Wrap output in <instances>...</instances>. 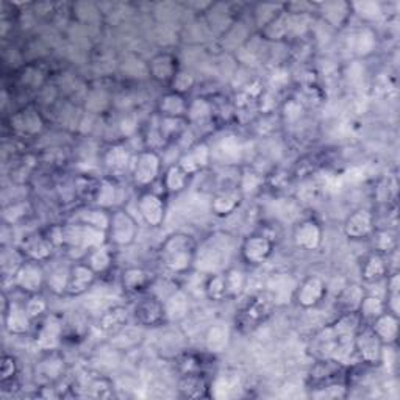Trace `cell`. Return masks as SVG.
<instances>
[{
  "instance_id": "cell-1",
  "label": "cell",
  "mask_w": 400,
  "mask_h": 400,
  "mask_svg": "<svg viewBox=\"0 0 400 400\" xmlns=\"http://www.w3.org/2000/svg\"><path fill=\"white\" fill-rule=\"evenodd\" d=\"M197 243L188 233H172L160 247L161 263L172 274H183L194 266Z\"/></svg>"
},
{
  "instance_id": "cell-2",
  "label": "cell",
  "mask_w": 400,
  "mask_h": 400,
  "mask_svg": "<svg viewBox=\"0 0 400 400\" xmlns=\"http://www.w3.org/2000/svg\"><path fill=\"white\" fill-rule=\"evenodd\" d=\"M108 241L118 247H129L138 236V224L135 218L125 210L111 211L110 229L106 231Z\"/></svg>"
},
{
  "instance_id": "cell-3",
  "label": "cell",
  "mask_w": 400,
  "mask_h": 400,
  "mask_svg": "<svg viewBox=\"0 0 400 400\" xmlns=\"http://www.w3.org/2000/svg\"><path fill=\"white\" fill-rule=\"evenodd\" d=\"M161 158L154 149H147L139 152L131 164V177L136 186H150L160 177Z\"/></svg>"
},
{
  "instance_id": "cell-4",
  "label": "cell",
  "mask_w": 400,
  "mask_h": 400,
  "mask_svg": "<svg viewBox=\"0 0 400 400\" xmlns=\"http://www.w3.org/2000/svg\"><path fill=\"white\" fill-rule=\"evenodd\" d=\"M13 283L24 293L38 294L46 285V272L43 264L35 260H25L13 274Z\"/></svg>"
},
{
  "instance_id": "cell-5",
  "label": "cell",
  "mask_w": 400,
  "mask_h": 400,
  "mask_svg": "<svg viewBox=\"0 0 400 400\" xmlns=\"http://www.w3.org/2000/svg\"><path fill=\"white\" fill-rule=\"evenodd\" d=\"M274 252V241L258 233V235H250L244 239V243L241 244V255L247 264L258 266L266 263L271 258Z\"/></svg>"
},
{
  "instance_id": "cell-6",
  "label": "cell",
  "mask_w": 400,
  "mask_h": 400,
  "mask_svg": "<svg viewBox=\"0 0 400 400\" xmlns=\"http://www.w3.org/2000/svg\"><path fill=\"white\" fill-rule=\"evenodd\" d=\"M325 296H327V285H325V281L321 277H318V275H311V277L305 279L296 288L294 293L297 305L304 308V310L316 308L322 302Z\"/></svg>"
},
{
  "instance_id": "cell-7",
  "label": "cell",
  "mask_w": 400,
  "mask_h": 400,
  "mask_svg": "<svg viewBox=\"0 0 400 400\" xmlns=\"http://www.w3.org/2000/svg\"><path fill=\"white\" fill-rule=\"evenodd\" d=\"M355 352L360 355L361 360L368 364H380L383 347L385 344L377 338V335L372 331V329L358 330L355 333Z\"/></svg>"
},
{
  "instance_id": "cell-8",
  "label": "cell",
  "mask_w": 400,
  "mask_h": 400,
  "mask_svg": "<svg viewBox=\"0 0 400 400\" xmlns=\"http://www.w3.org/2000/svg\"><path fill=\"white\" fill-rule=\"evenodd\" d=\"M138 211L150 227H160L166 216V206L163 199L158 194L144 193L138 199Z\"/></svg>"
},
{
  "instance_id": "cell-9",
  "label": "cell",
  "mask_w": 400,
  "mask_h": 400,
  "mask_svg": "<svg viewBox=\"0 0 400 400\" xmlns=\"http://www.w3.org/2000/svg\"><path fill=\"white\" fill-rule=\"evenodd\" d=\"M322 227L318 221L304 219L294 229V243L299 249L311 252V250L319 249L322 243Z\"/></svg>"
},
{
  "instance_id": "cell-10",
  "label": "cell",
  "mask_w": 400,
  "mask_h": 400,
  "mask_svg": "<svg viewBox=\"0 0 400 400\" xmlns=\"http://www.w3.org/2000/svg\"><path fill=\"white\" fill-rule=\"evenodd\" d=\"M135 318L139 325L144 327H156L163 321H166V313H164V305L163 300L158 297H147L135 306Z\"/></svg>"
},
{
  "instance_id": "cell-11",
  "label": "cell",
  "mask_w": 400,
  "mask_h": 400,
  "mask_svg": "<svg viewBox=\"0 0 400 400\" xmlns=\"http://www.w3.org/2000/svg\"><path fill=\"white\" fill-rule=\"evenodd\" d=\"M211 158V149L206 143H197L193 147H189L185 154L180 156L179 166L185 171L188 175L197 174L199 171L205 169L210 164Z\"/></svg>"
},
{
  "instance_id": "cell-12",
  "label": "cell",
  "mask_w": 400,
  "mask_h": 400,
  "mask_svg": "<svg viewBox=\"0 0 400 400\" xmlns=\"http://www.w3.org/2000/svg\"><path fill=\"white\" fill-rule=\"evenodd\" d=\"M374 231V214L369 210L354 211L344 222V235L349 239H364Z\"/></svg>"
},
{
  "instance_id": "cell-13",
  "label": "cell",
  "mask_w": 400,
  "mask_h": 400,
  "mask_svg": "<svg viewBox=\"0 0 400 400\" xmlns=\"http://www.w3.org/2000/svg\"><path fill=\"white\" fill-rule=\"evenodd\" d=\"M96 272L89 268L88 263H75L71 266L68 296H81L93 288L96 281Z\"/></svg>"
},
{
  "instance_id": "cell-14",
  "label": "cell",
  "mask_w": 400,
  "mask_h": 400,
  "mask_svg": "<svg viewBox=\"0 0 400 400\" xmlns=\"http://www.w3.org/2000/svg\"><path fill=\"white\" fill-rule=\"evenodd\" d=\"M244 194L243 191L238 188H225L221 189L219 193H216V196L211 200V211L213 214L224 218V216H230L235 213L238 208L243 204Z\"/></svg>"
},
{
  "instance_id": "cell-15",
  "label": "cell",
  "mask_w": 400,
  "mask_h": 400,
  "mask_svg": "<svg viewBox=\"0 0 400 400\" xmlns=\"http://www.w3.org/2000/svg\"><path fill=\"white\" fill-rule=\"evenodd\" d=\"M11 127L21 135L35 136L43 131L44 119L35 108H24L11 118Z\"/></svg>"
},
{
  "instance_id": "cell-16",
  "label": "cell",
  "mask_w": 400,
  "mask_h": 400,
  "mask_svg": "<svg viewBox=\"0 0 400 400\" xmlns=\"http://www.w3.org/2000/svg\"><path fill=\"white\" fill-rule=\"evenodd\" d=\"M63 322L56 316H47L36 333V344L43 350H55L61 343Z\"/></svg>"
},
{
  "instance_id": "cell-17",
  "label": "cell",
  "mask_w": 400,
  "mask_h": 400,
  "mask_svg": "<svg viewBox=\"0 0 400 400\" xmlns=\"http://www.w3.org/2000/svg\"><path fill=\"white\" fill-rule=\"evenodd\" d=\"M130 319V313L125 306L122 305H114L108 306L106 310L102 311L99 318V329L102 330L105 335L114 336L116 333H119L122 329L127 327Z\"/></svg>"
},
{
  "instance_id": "cell-18",
  "label": "cell",
  "mask_w": 400,
  "mask_h": 400,
  "mask_svg": "<svg viewBox=\"0 0 400 400\" xmlns=\"http://www.w3.org/2000/svg\"><path fill=\"white\" fill-rule=\"evenodd\" d=\"M149 72L152 75V79L160 83H169L174 80L175 74L179 72L177 58L172 54L163 52L155 55L149 63Z\"/></svg>"
},
{
  "instance_id": "cell-19",
  "label": "cell",
  "mask_w": 400,
  "mask_h": 400,
  "mask_svg": "<svg viewBox=\"0 0 400 400\" xmlns=\"http://www.w3.org/2000/svg\"><path fill=\"white\" fill-rule=\"evenodd\" d=\"M54 249L55 244L50 241V238L43 235H33L25 238L21 247L22 254L27 256V260H35L39 263L49 260L54 254Z\"/></svg>"
},
{
  "instance_id": "cell-20",
  "label": "cell",
  "mask_w": 400,
  "mask_h": 400,
  "mask_svg": "<svg viewBox=\"0 0 400 400\" xmlns=\"http://www.w3.org/2000/svg\"><path fill=\"white\" fill-rule=\"evenodd\" d=\"M372 331L385 346L394 344L399 335V316L385 311L372 321Z\"/></svg>"
},
{
  "instance_id": "cell-21",
  "label": "cell",
  "mask_w": 400,
  "mask_h": 400,
  "mask_svg": "<svg viewBox=\"0 0 400 400\" xmlns=\"http://www.w3.org/2000/svg\"><path fill=\"white\" fill-rule=\"evenodd\" d=\"M4 322L6 330L11 333V335H25L31 330V322L33 319L29 316L25 306L11 304L8 311L4 314Z\"/></svg>"
},
{
  "instance_id": "cell-22",
  "label": "cell",
  "mask_w": 400,
  "mask_h": 400,
  "mask_svg": "<svg viewBox=\"0 0 400 400\" xmlns=\"http://www.w3.org/2000/svg\"><path fill=\"white\" fill-rule=\"evenodd\" d=\"M188 105L189 102L185 99V96L172 93L171 91V93L164 94L160 99V102H158V111H160L161 118L186 119Z\"/></svg>"
},
{
  "instance_id": "cell-23",
  "label": "cell",
  "mask_w": 400,
  "mask_h": 400,
  "mask_svg": "<svg viewBox=\"0 0 400 400\" xmlns=\"http://www.w3.org/2000/svg\"><path fill=\"white\" fill-rule=\"evenodd\" d=\"M389 272V266L383 254L374 252L366 258L361 268V277L366 283H377L383 280Z\"/></svg>"
},
{
  "instance_id": "cell-24",
  "label": "cell",
  "mask_w": 400,
  "mask_h": 400,
  "mask_svg": "<svg viewBox=\"0 0 400 400\" xmlns=\"http://www.w3.org/2000/svg\"><path fill=\"white\" fill-rule=\"evenodd\" d=\"M163 305H164L166 319L172 322L185 319L189 310L188 296L185 294V291L181 289H175L174 293H171L163 300Z\"/></svg>"
},
{
  "instance_id": "cell-25",
  "label": "cell",
  "mask_w": 400,
  "mask_h": 400,
  "mask_svg": "<svg viewBox=\"0 0 400 400\" xmlns=\"http://www.w3.org/2000/svg\"><path fill=\"white\" fill-rule=\"evenodd\" d=\"M230 338H231V333H230L227 324L218 322V324L211 325L205 335L206 350L211 354L225 352L230 344Z\"/></svg>"
},
{
  "instance_id": "cell-26",
  "label": "cell",
  "mask_w": 400,
  "mask_h": 400,
  "mask_svg": "<svg viewBox=\"0 0 400 400\" xmlns=\"http://www.w3.org/2000/svg\"><path fill=\"white\" fill-rule=\"evenodd\" d=\"M208 391V383L197 372H186L179 380V393L185 399H199L205 397Z\"/></svg>"
},
{
  "instance_id": "cell-27",
  "label": "cell",
  "mask_w": 400,
  "mask_h": 400,
  "mask_svg": "<svg viewBox=\"0 0 400 400\" xmlns=\"http://www.w3.org/2000/svg\"><path fill=\"white\" fill-rule=\"evenodd\" d=\"M272 305H274V302H272V299H271L269 294L255 296L246 305L244 311H243V319L246 321V324L256 325L258 322H261V321L266 319V316L269 314Z\"/></svg>"
},
{
  "instance_id": "cell-28",
  "label": "cell",
  "mask_w": 400,
  "mask_h": 400,
  "mask_svg": "<svg viewBox=\"0 0 400 400\" xmlns=\"http://www.w3.org/2000/svg\"><path fill=\"white\" fill-rule=\"evenodd\" d=\"M104 161L106 169L114 175H122L125 171L129 169L131 163V156L129 149L124 144H114L105 152Z\"/></svg>"
},
{
  "instance_id": "cell-29",
  "label": "cell",
  "mask_w": 400,
  "mask_h": 400,
  "mask_svg": "<svg viewBox=\"0 0 400 400\" xmlns=\"http://www.w3.org/2000/svg\"><path fill=\"white\" fill-rule=\"evenodd\" d=\"M121 283L127 293H141L152 285V274L143 268H127L121 275Z\"/></svg>"
},
{
  "instance_id": "cell-30",
  "label": "cell",
  "mask_w": 400,
  "mask_h": 400,
  "mask_svg": "<svg viewBox=\"0 0 400 400\" xmlns=\"http://www.w3.org/2000/svg\"><path fill=\"white\" fill-rule=\"evenodd\" d=\"M110 221H111V213L106 208L97 206V208H85V210L79 211L75 216V222L81 225H88V227L99 229L108 231L110 229Z\"/></svg>"
},
{
  "instance_id": "cell-31",
  "label": "cell",
  "mask_w": 400,
  "mask_h": 400,
  "mask_svg": "<svg viewBox=\"0 0 400 400\" xmlns=\"http://www.w3.org/2000/svg\"><path fill=\"white\" fill-rule=\"evenodd\" d=\"M319 8L324 19L338 29L343 27L347 22L350 13H352V6L347 2H325L321 4Z\"/></svg>"
},
{
  "instance_id": "cell-32",
  "label": "cell",
  "mask_w": 400,
  "mask_h": 400,
  "mask_svg": "<svg viewBox=\"0 0 400 400\" xmlns=\"http://www.w3.org/2000/svg\"><path fill=\"white\" fill-rule=\"evenodd\" d=\"M64 372V360L61 356L52 354L46 360L36 366V380L44 383H52L60 379Z\"/></svg>"
},
{
  "instance_id": "cell-33",
  "label": "cell",
  "mask_w": 400,
  "mask_h": 400,
  "mask_svg": "<svg viewBox=\"0 0 400 400\" xmlns=\"http://www.w3.org/2000/svg\"><path fill=\"white\" fill-rule=\"evenodd\" d=\"M291 280L288 275L285 274H275L274 277H271V280L268 281V294L271 296L272 302L277 305L281 302H289V296H294L296 289L294 288H288V283H291Z\"/></svg>"
},
{
  "instance_id": "cell-34",
  "label": "cell",
  "mask_w": 400,
  "mask_h": 400,
  "mask_svg": "<svg viewBox=\"0 0 400 400\" xmlns=\"http://www.w3.org/2000/svg\"><path fill=\"white\" fill-rule=\"evenodd\" d=\"M71 266H56L49 275H46V285L50 293L55 296H63L68 293Z\"/></svg>"
},
{
  "instance_id": "cell-35",
  "label": "cell",
  "mask_w": 400,
  "mask_h": 400,
  "mask_svg": "<svg viewBox=\"0 0 400 400\" xmlns=\"http://www.w3.org/2000/svg\"><path fill=\"white\" fill-rule=\"evenodd\" d=\"M86 263L89 264V268L93 269L96 274H104L113 263V252L111 249L106 244L99 246L96 249H91L86 254Z\"/></svg>"
},
{
  "instance_id": "cell-36",
  "label": "cell",
  "mask_w": 400,
  "mask_h": 400,
  "mask_svg": "<svg viewBox=\"0 0 400 400\" xmlns=\"http://www.w3.org/2000/svg\"><path fill=\"white\" fill-rule=\"evenodd\" d=\"M386 311V304L377 296H363L360 306H358V314L363 321H374L380 314Z\"/></svg>"
},
{
  "instance_id": "cell-37",
  "label": "cell",
  "mask_w": 400,
  "mask_h": 400,
  "mask_svg": "<svg viewBox=\"0 0 400 400\" xmlns=\"http://www.w3.org/2000/svg\"><path fill=\"white\" fill-rule=\"evenodd\" d=\"M189 175L179 164H172L164 172V188L172 194H179L188 185Z\"/></svg>"
},
{
  "instance_id": "cell-38",
  "label": "cell",
  "mask_w": 400,
  "mask_h": 400,
  "mask_svg": "<svg viewBox=\"0 0 400 400\" xmlns=\"http://www.w3.org/2000/svg\"><path fill=\"white\" fill-rule=\"evenodd\" d=\"M224 279H225V286H227V297L235 299L243 294L247 283L244 271H241L238 268H230L224 272Z\"/></svg>"
},
{
  "instance_id": "cell-39",
  "label": "cell",
  "mask_w": 400,
  "mask_h": 400,
  "mask_svg": "<svg viewBox=\"0 0 400 400\" xmlns=\"http://www.w3.org/2000/svg\"><path fill=\"white\" fill-rule=\"evenodd\" d=\"M204 293L211 302H222V300L229 299L224 274H211L205 281Z\"/></svg>"
},
{
  "instance_id": "cell-40",
  "label": "cell",
  "mask_w": 400,
  "mask_h": 400,
  "mask_svg": "<svg viewBox=\"0 0 400 400\" xmlns=\"http://www.w3.org/2000/svg\"><path fill=\"white\" fill-rule=\"evenodd\" d=\"M364 296V291L360 285H349L346 286L338 297V304L343 308L344 313L347 311H358V306H360L361 299Z\"/></svg>"
},
{
  "instance_id": "cell-41",
  "label": "cell",
  "mask_w": 400,
  "mask_h": 400,
  "mask_svg": "<svg viewBox=\"0 0 400 400\" xmlns=\"http://www.w3.org/2000/svg\"><path fill=\"white\" fill-rule=\"evenodd\" d=\"M375 46H377V39H375V33L371 29H363L354 35V52L358 56H368L374 52Z\"/></svg>"
},
{
  "instance_id": "cell-42",
  "label": "cell",
  "mask_w": 400,
  "mask_h": 400,
  "mask_svg": "<svg viewBox=\"0 0 400 400\" xmlns=\"http://www.w3.org/2000/svg\"><path fill=\"white\" fill-rule=\"evenodd\" d=\"M118 196H119V189L113 181L106 180V179L100 180L99 191L96 196V204L99 206H102V208L113 206L116 200H118Z\"/></svg>"
},
{
  "instance_id": "cell-43",
  "label": "cell",
  "mask_w": 400,
  "mask_h": 400,
  "mask_svg": "<svg viewBox=\"0 0 400 400\" xmlns=\"http://www.w3.org/2000/svg\"><path fill=\"white\" fill-rule=\"evenodd\" d=\"M263 33L266 38L274 41L285 38L288 35V13L283 10L279 16H275V18L263 29Z\"/></svg>"
},
{
  "instance_id": "cell-44",
  "label": "cell",
  "mask_w": 400,
  "mask_h": 400,
  "mask_svg": "<svg viewBox=\"0 0 400 400\" xmlns=\"http://www.w3.org/2000/svg\"><path fill=\"white\" fill-rule=\"evenodd\" d=\"M194 85H196V77L193 75V72L185 69H179V72L175 74L174 80L171 81L172 93H177L181 96L189 93V91L194 88Z\"/></svg>"
},
{
  "instance_id": "cell-45",
  "label": "cell",
  "mask_w": 400,
  "mask_h": 400,
  "mask_svg": "<svg viewBox=\"0 0 400 400\" xmlns=\"http://www.w3.org/2000/svg\"><path fill=\"white\" fill-rule=\"evenodd\" d=\"M210 114H211V104L202 97H197L194 100H191L188 105L186 119L193 122H200L206 119Z\"/></svg>"
},
{
  "instance_id": "cell-46",
  "label": "cell",
  "mask_w": 400,
  "mask_h": 400,
  "mask_svg": "<svg viewBox=\"0 0 400 400\" xmlns=\"http://www.w3.org/2000/svg\"><path fill=\"white\" fill-rule=\"evenodd\" d=\"M397 246V238L396 233L391 230H380L375 233V250L379 254H389L393 252Z\"/></svg>"
},
{
  "instance_id": "cell-47",
  "label": "cell",
  "mask_w": 400,
  "mask_h": 400,
  "mask_svg": "<svg viewBox=\"0 0 400 400\" xmlns=\"http://www.w3.org/2000/svg\"><path fill=\"white\" fill-rule=\"evenodd\" d=\"M264 183L263 175L260 172H255L252 169L244 171L243 177H241L239 181V189L243 191V194H252L255 191L260 189V186Z\"/></svg>"
},
{
  "instance_id": "cell-48",
  "label": "cell",
  "mask_w": 400,
  "mask_h": 400,
  "mask_svg": "<svg viewBox=\"0 0 400 400\" xmlns=\"http://www.w3.org/2000/svg\"><path fill=\"white\" fill-rule=\"evenodd\" d=\"M186 119H180V118H163L160 122V127H158L160 129L163 141L179 136L183 131V127H185V125H183Z\"/></svg>"
},
{
  "instance_id": "cell-49",
  "label": "cell",
  "mask_w": 400,
  "mask_h": 400,
  "mask_svg": "<svg viewBox=\"0 0 400 400\" xmlns=\"http://www.w3.org/2000/svg\"><path fill=\"white\" fill-rule=\"evenodd\" d=\"M350 6H352V11L360 14L363 19L368 21L377 19L381 14V6L377 2H354L350 4Z\"/></svg>"
},
{
  "instance_id": "cell-50",
  "label": "cell",
  "mask_w": 400,
  "mask_h": 400,
  "mask_svg": "<svg viewBox=\"0 0 400 400\" xmlns=\"http://www.w3.org/2000/svg\"><path fill=\"white\" fill-rule=\"evenodd\" d=\"M24 306H25V310H27V313H29L31 319H36V318H39V316H43L47 311L46 299L38 296V294H33Z\"/></svg>"
},
{
  "instance_id": "cell-51",
  "label": "cell",
  "mask_w": 400,
  "mask_h": 400,
  "mask_svg": "<svg viewBox=\"0 0 400 400\" xmlns=\"http://www.w3.org/2000/svg\"><path fill=\"white\" fill-rule=\"evenodd\" d=\"M89 388H91V394H93L94 397L106 399V397L113 396V383L105 377L96 379L93 383H91Z\"/></svg>"
},
{
  "instance_id": "cell-52",
  "label": "cell",
  "mask_w": 400,
  "mask_h": 400,
  "mask_svg": "<svg viewBox=\"0 0 400 400\" xmlns=\"http://www.w3.org/2000/svg\"><path fill=\"white\" fill-rule=\"evenodd\" d=\"M0 374H2V377H0V380H2V385H5L6 381H10L16 377V374H18V363H16L14 356L4 355L2 371H0Z\"/></svg>"
},
{
  "instance_id": "cell-53",
  "label": "cell",
  "mask_w": 400,
  "mask_h": 400,
  "mask_svg": "<svg viewBox=\"0 0 400 400\" xmlns=\"http://www.w3.org/2000/svg\"><path fill=\"white\" fill-rule=\"evenodd\" d=\"M304 114V105L299 102L296 99H291L283 106V116L285 119L289 122H296L297 119H300V116Z\"/></svg>"
},
{
  "instance_id": "cell-54",
  "label": "cell",
  "mask_w": 400,
  "mask_h": 400,
  "mask_svg": "<svg viewBox=\"0 0 400 400\" xmlns=\"http://www.w3.org/2000/svg\"><path fill=\"white\" fill-rule=\"evenodd\" d=\"M219 149L222 150V154L225 156H236L239 154L241 146H239V141L235 136H229L222 139Z\"/></svg>"
},
{
  "instance_id": "cell-55",
  "label": "cell",
  "mask_w": 400,
  "mask_h": 400,
  "mask_svg": "<svg viewBox=\"0 0 400 400\" xmlns=\"http://www.w3.org/2000/svg\"><path fill=\"white\" fill-rule=\"evenodd\" d=\"M288 80H289V74L285 69H275L271 77V83H272V86H275V89L285 86Z\"/></svg>"
},
{
  "instance_id": "cell-56",
  "label": "cell",
  "mask_w": 400,
  "mask_h": 400,
  "mask_svg": "<svg viewBox=\"0 0 400 400\" xmlns=\"http://www.w3.org/2000/svg\"><path fill=\"white\" fill-rule=\"evenodd\" d=\"M136 118L133 114H129V116H125V119L121 122V129H122V133L124 135H131L133 131L136 130Z\"/></svg>"
},
{
  "instance_id": "cell-57",
  "label": "cell",
  "mask_w": 400,
  "mask_h": 400,
  "mask_svg": "<svg viewBox=\"0 0 400 400\" xmlns=\"http://www.w3.org/2000/svg\"><path fill=\"white\" fill-rule=\"evenodd\" d=\"M391 293H400V275L397 272L388 277V294Z\"/></svg>"
}]
</instances>
